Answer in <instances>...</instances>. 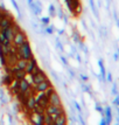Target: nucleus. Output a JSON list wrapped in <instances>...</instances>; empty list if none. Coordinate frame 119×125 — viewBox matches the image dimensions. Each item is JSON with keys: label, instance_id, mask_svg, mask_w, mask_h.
<instances>
[{"label": "nucleus", "instance_id": "obj_1", "mask_svg": "<svg viewBox=\"0 0 119 125\" xmlns=\"http://www.w3.org/2000/svg\"><path fill=\"white\" fill-rule=\"evenodd\" d=\"M16 54L18 56L20 57V59H23V60H29V59H32L33 56V49H32V46L29 42H25L21 46H19V47H16Z\"/></svg>", "mask_w": 119, "mask_h": 125}, {"label": "nucleus", "instance_id": "obj_2", "mask_svg": "<svg viewBox=\"0 0 119 125\" xmlns=\"http://www.w3.org/2000/svg\"><path fill=\"white\" fill-rule=\"evenodd\" d=\"M46 114L51 115V116H53V118H54V122H55V118H56V117H59L60 115L65 114V111H64V108L62 106V104H61V105H53V104H48V106L46 108Z\"/></svg>", "mask_w": 119, "mask_h": 125}, {"label": "nucleus", "instance_id": "obj_3", "mask_svg": "<svg viewBox=\"0 0 119 125\" xmlns=\"http://www.w3.org/2000/svg\"><path fill=\"white\" fill-rule=\"evenodd\" d=\"M27 41H28V39H27L26 33L23 32L22 29H20V31H18V32L14 34L13 40H12V44H13L14 47H19V46L23 44L25 42H27Z\"/></svg>", "mask_w": 119, "mask_h": 125}, {"label": "nucleus", "instance_id": "obj_4", "mask_svg": "<svg viewBox=\"0 0 119 125\" xmlns=\"http://www.w3.org/2000/svg\"><path fill=\"white\" fill-rule=\"evenodd\" d=\"M35 101H36V106L39 109H42L46 112V108L49 104V97L44 93H38L35 96Z\"/></svg>", "mask_w": 119, "mask_h": 125}, {"label": "nucleus", "instance_id": "obj_5", "mask_svg": "<svg viewBox=\"0 0 119 125\" xmlns=\"http://www.w3.org/2000/svg\"><path fill=\"white\" fill-rule=\"evenodd\" d=\"M53 85V83H51V81L49 80V78H47V80H44V81L40 82V83H38V84H34L33 85V88H34V91H35V94L38 93H44L48 88H50Z\"/></svg>", "mask_w": 119, "mask_h": 125}, {"label": "nucleus", "instance_id": "obj_6", "mask_svg": "<svg viewBox=\"0 0 119 125\" xmlns=\"http://www.w3.org/2000/svg\"><path fill=\"white\" fill-rule=\"evenodd\" d=\"M28 119H29V123H32L34 125H43V114H39V112H30L28 114Z\"/></svg>", "mask_w": 119, "mask_h": 125}, {"label": "nucleus", "instance_id": "obj_7", "mask_svg": "<svg viewBox=\"0 0 119 125\" xmlns=\"http://www.w3.org/2000/svg\"><path fill=\"white\" fill-rule=\"evenodd\" d=\"M30 88H32V84L29 83L27 76L25 77V78H22V80H20V81H19V93L27 94L28 91L30 90Z\"/></svg>", "mask_w": 119, "mask_h": 125}, {"label": "nucleus", "instance_id": "obj_8", "mask_svg": "<svg viewBox=\"0 0 119 125\" xmlns=\"http://www.w3.org/2000/svg\"><path fill=\"white\" fill-rule=\"evenodd\" d=\"M14 22L15 21L13 20L12 15L4 16V18L0 19V29H6V28H8V27H12Z\"/></svg>", "mask_w": 119, "mask_h": 125}, {"label": "nucleus", "instance_id": "obj_9", "mask_svg": "<svg viewBox=\"0 0 119 125\" xmlns=\"http://www.w3.org/2000/svg\"><path fill=\"white\" fill-rule=\"evenodd\" d=\"M38 65H39L38 64V60H36L34 56H33L32 59H29V60L27 61V65H26V69H25L26 73H27V75H30Z\"/></svg>", "mask_w": 119, "mask_h": 125}, {"label": "nucleus", "instance_id": "obj_10", "mask_svg": "<svg viewBox=\"0 0 119 125\" xmlns=\"http://www.w3.org/2000/svg\"><path fill=\"white\" fill-rule=\"evenodd\" d=\"M49 104H53V105H61L62 104V99L56 91H54L49 96Z\"/></svg>", "mask_w": 119, "mask_h": 125}, {"label": "nucleus", "instance_id": "obj_11", "mask_svg": "<svg viewBox=\"0 0 119 125\" xmlns=\"http://www.w3.org/2000/svg\"><path fill=\"white\" fill-rule=\"evenodd\" d=\"M0 32L2 33V35L5 36L6 40H8V41H11L12 42V40H13V36H14V31H13V28L12 27H8V28H6V29H0Z\"/></svg>", "mask_w": 119, "mask_h": 125}, {"label": "nucleus", "instance_id": "obj_12", "mask_svg": "<svg viewBox=\"0 0 119 125\" xmlns=\"http://www.w3.org/2000/svg\"><path fill=\"white\" fill-rule=\"evenodd\" d=\"M13 78L14 80H16V81H20V80H22V78H25V77L27 76V73H26V70H23V69H19L18 71H15L13 75Z\"/></svg>", "mask_w": 119, "mask_h": 125}, {"label": "nucleus", "instance_id": "obj_13", "mask_svg": "<svg viewBox=\"0 0 119 125\" xmlns=\"http://www.w3.org/2000/svg\"><path fill=\"white\" fill-rule=\"evenodd\" d=\"M67 123H68V118H67L65 114L60 115L59 117L55 118V125H65Z\"/></svg>", "mask_w": 119, "mask_h": 125}, {"label": "nucleus", "instance_id": "obj_14", "mask_svg": "<svg viewBox=\"0 0 119 125\" xmlns=\"http://www.w3.org/2000/svg\"><path fill=\"white\" fill-rule=\"evenodd\" d=\"M43 125H55L54 118H53V116H51V115L46 114V112H44V116H43Z\"/></svg>", "mask_w": 119, "mask_h": 125}, {"label": "nucleus", "instance_id": "obj_15", "mask_svg": "<svg viewBox=\"0 0 119 125\" xmlns=\"http://www.w3.org/2000/svg\"><path fill=\"white\" fill-rule=\"evenodd\" d=\"M29 8L32 10V12H33V14H34V15H40V14H41V12H42V7H41V6H38L35 2H34L33 5L29 6Z\"/></svg>", "mask_w": 119, "mask_h": 125}, {"label": "nucleus", "instance_id": "obj_16", "mask_svg": "<svg viewBox=\"0 0 119 125\" xmlns=\"http://www.w3.org/2000/svg\"><path fill=\"white\" fill-rule=\"evenodd\" d=\"M13 76H12L11 74H8V73H6V75L4 76L2 78V82H4V84H5L6 87H10V84H11L12 82H13Z\"/></svg>", "mask_w": 119, "mask_h": 125}, {"label": "nucleus", "instance_id": "obj_17", "mask_svg": "<svg viewBox=\"0 0 119 125\" xmlns=\"http://www.w3.org/2000/svg\"><path fill=\"white\" fill-rule=\"evenodd\" d=\"M15 65L19 68V69H26V65H27V60H23V59H18V61H16V63H15Z\"/></svg>", "mask_w": 119, "mask_h": 125}, {"label": "nucleus", "instance_id": "obj_18", "mask_svg": "<svg viewBox=\"0 0 119 125\" xmlns=\"http://www.w3.org/2000/svg\"><path fill=\"white\" fill-rule=\"evenodd\" d=\"M12 5H13V7L16 10V12H18V15H19V18H21V11H20V7H19V5H18V2H16V0H11Z\"/></svg>", "mask_w": 119, "mask_h": 125}, {"label": "nucleus", "instance_id": "obj_19", "mask_svg": "<svg viewBox=\"0 0 119 125\" xmlns=\"http://www.w3.org/2000/svg\"><path fill=\"white\" fill-rule=\"evenodd\" d=\"M44 33L46 34H48V35H51V34H54V27L53 26H46V28H44Z\"/></svg>", "mask_w": 119, "mask_h": 125}, {"label": "nucleus", "instance_id": "obj_20", "mask_svg": "<svg viewBox=\"0 0 119 125\" xmlns=\"http://www.w3.org/2000/svg\"><path fill=\"white\" fill-rule=\"evenodd\" d=\"M55 44H56V48L59 49L61 53H62V52H64V48H63V46H62V43H61V41H60L59 39H56V41H55Z\"/></svg>", "mask_w": 119, "mask_h": 125}, {"label": "nucleus", "instance_id": "obj_21", "mask_svg": "<svg viewBox=\"0 0 119 125\" xmlns=\"http://www.w3.org/2000/svg\"><path fill=\"white\" fill-rule=\"evenodd\" d=\"M49 14H50V16H55V15H56V8H55V6L53 5V4L49 6Z\"/></svg>", "mask_w": 119, "mask_h": 125}, {"label": "nucleus", "instance_id": "obj_22", "mask_svg": "<svg viewBox=\"0 0 119 125\" xmlns=\"http://www.w3.org/2000/svg\"><path fill=\"white\" fill-rule=\"evenodd\" d=\"M41 22H42L43 26H48L49 22H50V18L49 16H43V18H41Z\"/></svg>", "mask_w": 119, "mask_h": 125}, {"label": "nucleus", "instance_id": "obj_23", "mask_svg": "<svg viewBox=\"0 0 119 125\" xmlns=\"http://www.w3.org/2000/svg\"><path fill=\"white\" fill-rule=\"evenodd\" d=\"M60 60H61V62H62V63H63L64 65H68V59H67L65 56L61 55V56H60Z\"/></svg>", "mask_w": 119, "mask_h": 125}, {"label": "nucleus", "instance_id": "obj_24", "mask_svg": "<svg viewBox=\"0 0 119 125\" xmlns=\"http://www.w3.org/2000/svg\"><path fill=\"white\" fill-rule=\"evenodd\" d=\"M50 74H51V76L54 77L55 81H56V82H60V78H59V76H57V74H56V73H54L53 70H50Z\"/></svg>", "mask_w": 119, "mask_h": 125}, {"label": "nucleus", "instance_id": "obj_25", "mask_svg": "<svg viewBox=\"0 0 119 125\" xmlns=\"http://www.w3.org/2000/svg\"><path fill=\"white\" fill-rule=\"evenodd\" d=\"M72 104L75 105V109L77 110V111H79V112H81V111H82V109H81V106H79V104L77 103L76 101H74V102H72Z\"/></svg>", "mask_w": 119, "mask_h": 125}, {"label": "nucleus", "instance_id": "obj_26", "mask_svg": "<svg viewBox=\"0 0 119 125\" xmlns=\"http://www.w3.org/2000/svg\"><path fill=\"white\" fill-rule=\"evenodd\" d=\"M90 6H91V8L93 10V13L97 15V11H96V7H95V2H93V0H90Z\"/></svg>", "mask_w": 119, "mask_h": 125}, {"label": "nucleus", "instance_id": "obj_27", "mask_svg": "<svg viewBox=\"0 0 119 125\" xmlns=\"http://www.w3.org/2000/svg\"><path fill=\"white\" fill-rule=\"evenodd\" d=\"M72 38H74V40H75L76 42H79V36H78L77 33H74V34H72Z\"/></svg>", "mask_w": 119, "mask_h": 125}, {"label": "nucleus", "instance_id": "obj_28", "mask_svg": "<svg viewBox=\"0 0 119 125\" xmlns=\"http://www.w3.org/2000/svg\"><path fill=\"white\" fill-rule=\"evenodd\" d=\"M79 77H81L82 81H84V82L88 81V76H87V75H83V74H81V75H79Z\"/></svg>", "mask_w": 119, "mask_h": 125}, {"label": "nucleus", "instance_id": "obj_29", "mask_svg": "<svg viewBox=\"0 0 119 125\" xmlns=\"http://www.w3.org/2000/svg\"><path fill=\"white\" fill-rule=\"evenodd\" d=\"M68 73L70 74V76L72 77V78L75 77V75H76V74H75V71H72V70H71V69H68Z\"/></svg>", "mask_w": 119, "mask_h": 125}, {"label": "nucleus", "instance_id": "obj_30", "mask_svg": "<svg viewBox=\"0 0 119 125\" xmlns=\"http://www.w3.org/2000/svg\"><path fill=\"white\" fill-rule=\"evenodd\" d=\"M27 2H28V6H30L34 4V0H27Z\"/></svg>", "mask_w": 119, "mask_h": 125}, {"label": "nucleus", "instance_id": "obj_31", "mask_svg": "<svg viewBox=\"0 0 119 125\" xmlns=\"http://www.w3.org/2000/svg\"><path fill=\"white\" fill-rule=\"evenodd\" d=\"M76 57H77V61H78V62H82V60H81V56H79V55H77Z\"/></svg>", "mask_w": 119, "mask_h": 125}, {"label": "nucleus", "instance_id": "obj_32", "mask_svg": "<svg viewBox=\"0 0 119 125\" xmlns=\"http://www.w3.org/2000/svg\"><path fill=\"white\" fill-rule=\"evenodd\" d=\"M63 33H64V31H63V29H60V31H59V34H60V35H62Z\"/></svg>", "mask_w": 119, "mask_h": 125}]
</instances>
